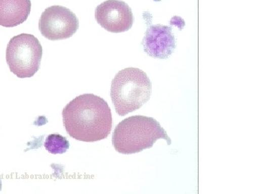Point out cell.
I'll list each match as a JSON object with an SVG mask.
<instances>
[{"label":"cell","instance_id":"8992f818","mask_svg":"<svg viewBox=\"0 0 259 194\" xmlns=\"http://www.w3.org/2000/svg\"><path fill=\"white\" fill-rule=\"evenodd\" d=\"M97 23L110 32L120 33L132 28L134 16L132 10L125 2L107 0L95 10Z\"/></svg>","mask_w":259,"mask_h":194},{"label":"cell","instance_id":"6da1fadb","mask_svg":"<svg viewBox=\"0 0 259 194\" xmlns=\"http://www.w3.org/2000/svg\"><path fill=\"white\" fill-rule=\"evenodd\" d=\"M63 122L72 138L93 142L107 138L112 130L108 104L101 97L85 93L69 102L62 112Z\"/></svg>","mask_w":259,"mask_h":194},{"label":"cell","instance_id":"ba28073f","mask_svg":"<svg viewBox=\"0 0 259 194\" xmlns=\"http://www.w3.org/2000/svg\"><path fill=\"white\" fill-rule=\"evenodd\" d=\"M31 11L30 0H0V25L13 28L21 25Z\"/></svg>","mask_w":259,"mask_h":194},{"label":"cell","instance_id":"3957f363","mask_svg":"<svg viewBox=\"0 0 259 194\" xmlns=\"http://www.w3.org/2000/svg\"><path fill=\"white\" fill-rule=\"evenodd\" d=\"M152 83L147 74L136 68L121 70L112 80L110 96L116 112L127 115L139 110L150 100Z\"/></svg>","mask_w":259,"mask_h":194},{"label":"cell","instance_id":"30bf717a","mask_svg":"<svg viewBox=\"0 0 259 194\" xmlns=\"http://www.w3.org/2000/svg\"><path fill=\"white\" fill-rule=\"evenodd\" d=\"M2 190V180H1V177H0V191H1Z\"/></svg>","mask_w":259,"mask_h":194},{"label":"cell","instance_id":"7a4b0ae2","mask_svg":"<svg viewBox=\"0 0 259 194\" xmlns=\"http://www.w3.org/2000/svg\"><path fill=\"white\" fill-rule=\"evenodd\" d=\"M159 139H166L171 144V139L166 130L153 117L136 115L127 117L120 122L112 134V144L117 152L134 154L153 147Z\"/></svg>","mask_w":259,"mask_h":194},{"label":"cell","instance_id":"5b68a950","mask_svg":"<svg viewBox=\"0 0 259 194\" xmlns=\"http://www.w3.org/2000/svg\"><path fill=\"white\" fill-rule=\"evenodd\" d=\"M79 19L71 10L54 5L42 12L39 20V30L50 40L69 38L79 29Z\"/></svg>","mask_w":259,"mask_h":194},{"label":"cell","instance_id":"9c48e42d","mask_svg":"<svg viewBox=\"0 0 259 194\" xmlns=\"http://www.w3.org/2000/svg\"><path fill=\"white\" fill-rule=\"evenodd\" d=\"M45 148L52 154H62L69 148L67 139L60 134H50L46 139Z\"/></svg>","mask_w":259,"mask_h":194},{"label":"cell","instance_id":"277c9868","mask_svg":"<svg viewBox=\"0 0 259 194\" xmlns=\"http://www.w3.org/2000/svg\"><path fill=\"white\" fill-rule=\"evenodd\" d=\"M42 48L37 37L23 33L10 40L6 61L10 71L20 79L32 77L40 68Z\"/></svg>","mask_w":259,"mask_h":194},{"label":"cell","instance_id":"52a82bcc","mask_svg":"<svg viewBox=\"0 0 259 194\" xmlns=\"http://www.w3.org/2000/svg\"><path fill=\"white\" fill-rule=\"evenodd\" d=\"M142 44L148 56L166 59L176 48V38L171 27L158 24L148 27Z\"/></svg>","mask_w":259,"mask_h":194}]
</instances>
